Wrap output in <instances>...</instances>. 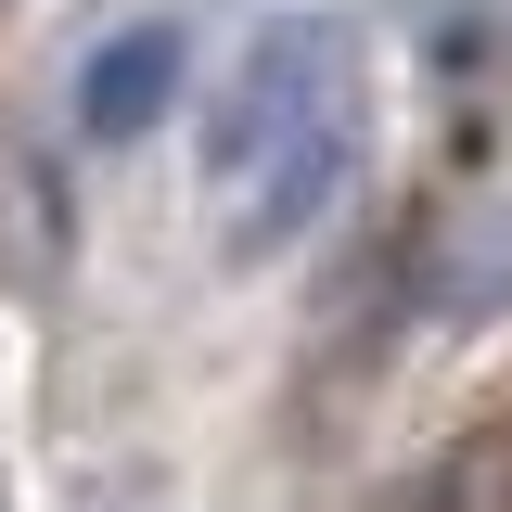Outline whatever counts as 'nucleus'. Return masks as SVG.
<instances>
[{
	"label": "nucleus",
	"instance_id": "nucleus-1",
	"mask_svg": "<svg viewBox=\"0 0 512 512\" xmlns=\"http://www.w3.org/2000/svg\"><path fill=\"white\" fill-rule=\"evenodd\" d=\"M372 141V52L333 13H269L231 52V90L205 116V205H218V256L269 269L333 218V192L359 180Z\"/></svg>",
	"mask_w": 512,
	"mask_h": 512
},
{
	"label": "nucleus",
	"instance_id": "nucleus-3",
	"mask_svg": "<svg viewBox=\"0 0 512 512\" xmlns=\"http://www.w3.org/2000/svg\"><path fill=\"white\" fill-rule=\"evenodd\" d=\"M372 512H512V423L448 436L436 461H410L397 487H372Z\"/></svg>",
	"mask_w": 512,
	"mask_h": 512
},
{
	"label": "nucleus",
	"instance_id": "nucleus-2",
	"mask_svg": "<svg viewBox=\"0 0 512 512\" xmlns=\"http://www.w3.org/2000/svg\"><path fill=\"white\" fill-rule=\"evenodd\" d=\"M180 64H192L180 13H141V26H116L103 52L77 64V128H90V141H141V128L180 103Z\"/></svg>",
	"mask_w": 512,
	"mask_h": 512
}]
</instances>
